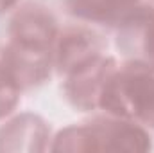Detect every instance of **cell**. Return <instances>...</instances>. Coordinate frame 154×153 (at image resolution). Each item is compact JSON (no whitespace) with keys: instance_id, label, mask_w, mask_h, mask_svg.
I'll use <instances>...</instances> for the list:
<instances>
[{"instance_id":"9c48e42d","label":"cell","mask_w":154,"mask_h":153,"mask_svg":"<svg viewBox=\"0 0 154 153\" xmlns=\"http://www.w3.org/2000/svg\"><path fill=\"white\" fill-rule=\"evenodd\" d=\"M116 49L124 58H142L154 63V4L145 2L116 29Z\"/></svg>"},{"instance_id":"4fadbf2b","label":"cell","mask_w":154,"mask_h":153,"mask_svg":"<svg viewBox=\"0 0 154 153\" xmlns=\"http://www.w3.org/2000/svg\"><path fill=\"white\" fill-rule=\"evenodd\" d=\"M0 15H2V13H0Z\"/></svg>"},{"instance_id":"52a82bcc","label":"cell","mask_w":154,"mask_h":153,"mask_svg":"<svg viewBox=\"0 0 154 153\" xmlns=\"http://www.w3.org/2000/svg\"><path fill=\"white\" fill-rule=\"evenodd\" d=\"M50 139L48 124L32 112L11 115L0 126V151H45Z\"/></svg>"},{"instance_id":"6da1fadb","label":"cell","mask_w":154,"mask_h":153,"mask_svg":"<svg viewBox=\"0 0 154 153\" xmlns=\"http://www.w3.org/2000/svg\"><path fill=\"white\" fill-rule=\"evenodd\" d=\"M152 148L151 130L104 112L59 130L50 144V151H151Z\"/></svg>"},{"instance_id":"8fae6325","label":"cell","mask_w":154,"mask_h":153,"mask_svg":"<svg viewBox=\"0 0 154 153\" xmlns=\"http://www.w3.org/2000/svg\"><path fill=\"white\" fill-rule=\"evenodd\" d=\"M20 2H22V0H0V13L4 15V13L13 11V9H14Z\"/></svg>"},{"instance_id":"30bf717a","label":"cell","mask_w":154,"mask_h":153,"mask_svg":"<svg viewBox=\"0 0 154 153\" xmlns=\"http://www.w3.org/2000/svg\"><path fill=\"white\" fill-rule=\"evenodd\" d=\"M22 90L16 86V83L0 69V122L14 114V110L20 105Z\"/></svg>"},{"instance_id":"277c9868","label":"cell","mask_w":154,"mask_h":153,"mask_svg":"<svg viewBox=\"0 0 154 153\" xmlns=\"http://www.w3.org/2000/svg\"><path fill=\"white\" fill-rule=\"evenodd\" d=\"M59 31L61 22L48 4L43 0H22L11 11L7 40L25 47L52 50Z\"/></svg>"},{"instance_id":"7a4b0ae2","label":"cell","mask_w":154,"mask_h":153,"mask_svg":"<svg viewBox=\"0 0 154 153\" xmlns=\"http://www.w3.org/2000/svg\"><path fill=\"white\" fill-rule=\"evenodd\" d=\"M99 112L131 119L154 132V63L124 58L109 77Z\"/></svg>"},{"instance_id":"3957f363","label":"cell","mask_w":154,"mask_h":153,"mask_svg":"<svg viewBox=\"0 0 154 153\" xmlns=\"http://www.w3.org/2000/svg\"><path fill=\"white\" fill-rule=\"evenodd\" d=\"M118 60L113 54H100L81 67L68 72L63 79V96L66 103L84 114H97L104 88L118 67Z\"/></svg>"},{"instance_id":"7c38bea8","label":"cell","mask_w":154,"mask_h":153,"mask_svg":"<svg viewBox=\"0 0 154 153\" xmlns=\"http://www.w3.org/2000/svg\"><path fill=\"white\" fill-rule=\"evenodd\" d=\"M145 2H151V4H154V0H145Z\"/></svg>"},{"instance_id":"ba28073f","label":"cell","mask_w":154,"mask_h":153,"mask_svg":"<svg viewBox=\"0 0 154 153\" xmlns=\"http://www.w3.org/2000/svg\"><path fill=\"white\" fill-rule=\"evenodd\" d=\"M142 4L143 0H61L66 15L75 22L115 31L134 15Z\"/></svg>"},{"instance_id":"8992f818","label":"cell","mask_w":154,"mask_h":153,"mask_svg":"<svg viewBox=\"0 0 154 153\" xmlns=\"http://www.w3.org/2000/svg\"><path fill=\"white\" fill-rule=\"evenodd\" d=\"M0 69L22 92H29L45 85L54 74V56L52 50L25 47L7 40L0 49Z\"/></svg>"},{"instance_id":"5b68a950","label":"cell","mask_w":154,"mask_h":153,"mask_svg":"<svg viewBox=\"0 0 154 153\" xmlns=\"http://www.w3.org/2000/svg\"><path fill=\"white\" fill-rule=\"evenodd\" d=\"M104 52H108V41L93 25L82 22L61 25L52 49L54 74L65 77L74 69Z\"/></svg>"}]
</instances>
